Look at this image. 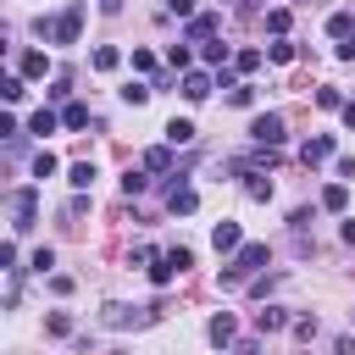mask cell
Returning a JSON list of instances; mask_svg holds the SVG:
<instances>
[{"mask_svg":"<svg viewBox=\"0 0 355 355\" xmlns=\"http://www.w3.org/2000/svg\"><path fill=\"white\" fill-rule=\"evenodd\" d=\"M283 327H294V316L283 305H261L255 311V333H283Z\"/></svg>","mask_w":355,"mask_h":355,"instance_id":"9","label":"cell"},{"mask_svg":"<svg viewBox=\"0 0 355 355\" xmlns=\"http://www.w3.org/2000/svg\"><path fill=\"white\" fill-rule=\"evenodd\" d=\"M211 244H216L222 255H233V250L244 244V233H239V222H216V227H211Z\"/></svg>","mask_w":355,"mask_h":355,"instance_id":"13","label":"cell"},{"mask_svg":"<svg viewBox=\"0 0 355 355\" xmlns=\"http://www.w3.org/2000/svg\"><path fill=\"white\" fill-rule=\"evenodd\" d=\"M294 338L311 344V338H316V316H294Z\"/></svg>","mask_w":355,"mask_h":355,"instance_id":"36","label":"cell"},{"mask_svg":"<svg viewBox=\"0 0 355 355\" xmlns=\"http://www.w3.org/2000/svg\"><path fill=\"white\" fill-rule=\"evenodd\" d=\"M116 94H122V105H144V100L155 94V83H139V78H133V83H128V89H116Z\"/></svg>","mask_w":355,"mask_h":355,"instance_id":"25","label":"cell"},{"mask_svg":"<svg viewBox=\"0 0 355 355\" xmlns=\"http://www.w3.org/2000/svg\"><path fill=\"white\" fill-rule=\"evenodd\" d=\"M22 94H28V83H22V72H6V78H0V100H11V105H17Z\"/></svg>","mask_w":355,"mask_h":355,"instance_id":"24","label":"cell"},{"mask_svg":"<svg viewBox=\"0 0 355 355\" xmlns=\"http://www.w3.org/2000/svg\"><path fill=\"white\" fill-rule=\"evenodd\" d=\"M244 6H261V0H244Z\"/></svg>","mask_w":355,"mask_h":355,"instance_id":"42","label":"cell"},{"mask_svg":"<svg viewBox=\"0 0 355 355\" xmlns=\"http://www.w3.org/2000/svg\"><path fill=\"white\" fill-rule=\"evenodd\" d=\"M144 189H150V172H144V166H139V172L128 166V172H122V194H144Z\"/></svg>","mask_w":355,"mask_h":355,"instance_id":"28","label":"cell"},{"mask_svg":"<svg viewBox=\"0 0 355 355\" xmlns=\"http://www.w3.org/2000/svg\"><path fill=\"white\" fill-rule=\"evenodd\" d=\"M55 128H61V111H50V105H39V111L28 116V133H33V139H44V133H55Z\"/></svg>","mask_w":355,"mask_h":355,"instance_id":"15","label":"cell"},{"mask_svg":"<svg viewBox=\"0 0 355 355\" xmlns=\"http://www.w3.org/2000/svg\"><path fill=\"white\" fill-rule=\"evenodd\" d=\"M294 55H300V50H294L288 39H272V44H266V61H277V67H288Z\"/></svg>","mask_w":355,"mask_h":355,"instance_id":"27","label":"cell"},{"mask_svg":"<svg viewBox=\"0 0 355 355\" xmlns=\"http://www.w3.org/2000/svg\"><path fill=\"white\" fill-rule=\"evenodd\" d=\"M205 338H211L216 349H233V344H239V322H233L227 311H216V316H211V327H205Z\"/></svg>","mask_w":355,"mask_h":355,"instance_id":"7","label":"cell"},{"mask_svg":"<svg viewBox=\"0 0 355 355\" xmlns=\"http://www.w3.org/2000/svg\"><path fill=\"white\" fill-rule=\"evenodd\" d=\"M338 116H344V128L355 133V100H344V111H338Z\"/></svg>","mask_w":355,"mask_h":355,"instance_id":"40","label":"cell"},{"mask_svg":"<svg viewBox=\"0 0 355 355\" xmlns=\"http://www.w3.org/2000/svg\"><path fill=\"white\" fill-rule=\"evenodd\" d=\"M233 355H261V344H255V338H239V344H233Z\"/></svg>","mask_w":355,"mask_h":355,"instance_id":"39","label":"cell"},{"mask_svg":"<svg viewBox=\"0 0 355 355\" xmlns=\"http://www.w3.org/2000/svg\"><path fill=\"white\" fill-rule=\"evenodd\" d=\"M50 172H55V155L39 150V155H33V178H50Z\"/></svg>","mask_w":355,"mask_h":355,"instance_id":"37","label":"cell"},{"mask_svg":"<svg viewBox=\"0 0 355 355\" xmlns=\"http://www.w3.org/2000/svg\"><path fill=\"white\" fill-rule=\"evenodd\" d=\"M94 178H100V172H94V161H72V166H67V183H72V189H89Z\"/></svg>","mask_w":355,"mask_h":355,"instance_id":"21","label":"cell"},{"mask_svg":"<svg viewBox=\"0 0 355 355\" xmlns=\"http://www.w3.org/2000/svg\"><path fill=\"white\" fill-rule=\"evenodd\" d=\"M155 311H161V305H122V300H116V305L100 311V322H105V327H144V322H155Z\"/></svg>","mask_w":355,"mask_h":355,"instance_id":"4","label":"cell"},{"mask_svg":"<svg viewBox=\"0 0 355 355\" xmlns=\"http://www.w3.org/2000/svg\"><path fill=\"white\" fill-rule=\"evenodd\" d=\"M244 194L250 200H272V178L266 172H244Z\"/></svg>","mask_w":355,"mask_h":355,"instance_id":"22","label":"cell"},{"mask_svg":"<svg viewBox=\"0 0 355 355\" xmlns=\"http://www.w3.org/2000/svg\"><path fill=\"white\" fill-rule=\"evenodd\" d=\"M44 327H50L55 338H72V316H67V311H50V316H44Z\"/></svg>","mask_w":355,"mask_h":355,"instance_id":"31","label":"cell"},{"mask_svg":"<svg viewBox=\"0 0 355 355\" xmlns=\"http://www.w3.org/2000/svg\"><path fill=\"white\" fill-rule=\"evenodd\" d=\"M194 139H200V128H194L189 116H172V122H166V144H172V150H178V144H194Z\"/></svg>","mask_w":355,"mask_h":355,"instance_id":"16","label":"cell"},{"mask_svg":"<svg viewBox=\"0 0 355 355\" xmlns=\"http://www.w3.org/2000/svg\"><path fill=\"white\" fill-rule=\"evenodd\" d=\"M183 39H189V44H205V39H222V17H216V11H200V17H194V22L183 28Z\"/></svg>","mask_w":355,"mask_h":355,"instance_id":"6","label":"cell"},{"mask_svg":"<svg viewBox=\"0 0 355 355\" xmlns=\"http://www.w3.org/2000/svg\"><path fill=\"white\" fill-rule=\"evenodd\" d=\"M89 67H94V72H116V67H122V50H116V44H100V50L89 55Z\"/></svg>","mask_w":355,"mask_h":355,"instance_id":"18","label":"cell"},{"mask_svg":"<svg viewBox=\"0 0 355 355\" xmlns=\"http://www.w3.org/2000/svg\"><path fill=\"white\" fill-rule=\"evenodd\" d=\"M327 155H333V133H316V139L300 144V161H305V166H316V161H327Z\"/></svg>","mask_w":355,"mask_h":355,"instance_id":"11","label":"cell"},{"mask_svg":"<svg viewBox=\"0 0 355 355\" xmlns=\"http://www.w3.org/2000/svg\"><path fill=\"white\" fill-rule=\"evenodd\" d=\"M133 72H144L150 83L161 78V67H155V55H150V50H133Z\"/></svg>","mask_w":355,"mask_h":355,"instance_id":"29","label":"cell"},{"mask_svg":"<svg viewBox=\"0 0 355 355\" xmlns=\"http://www.w3.org/2000/svg\"><path fill=\"white\" fill-rule=\"evenodd\" d=\"M61 128H72V133L89 128V105H83V100H67V105H61Z\"/></svg>","mask_w":355,"mask_h":355,"instance_id":"19","label":"cell"},{"mask_svg":"<svg viewBox=\"0 0 355 355\" xmlns=\"http://www.w3.org/2000/svg\"><path fill=\"white\" fill-rule=\"evenodd\" d=\"M178 89H183V100H194V105H200V100H211L216 78H211V72H183V78H178Z\"/></svg>","mask_w":355,"mask_h":355,"instance_id":"8","label":"cell"},{"mask_svg":"<svg viewBox=\"0 0 355 355\" xmlns=\"http://www.w3.org/2000/svg\"><path fill=\"white\" fill-rule=\"evenodd\" d=\"M316 105H322V111H344V94H338V89H316Z\"/></svg>","mask_w":355,"mask_h":355,"instance_id":"35","label":"cell"},{"mask_svg":"<svg viewBox=\"0 0 355 355\" xmlns=\"http://www.w3.org/2000/svg\"><path fill=\"white\" fill-rule=\"evenodd\" d=\"M166 67H172V72H194V67H189V44H172V50H166Z\"/></svg>","mask_w":355,"mask_h":355,"instance_id":"33","label":"cell"},{"mask_svg":"<svg viewBox=\"0 0 355 355\" xmlns=\"http://www.w3.org/2000/svg\"><path fill=\"white\" fill-rule=\"evenodd\" d=\"M266 28L283 39V33H288V6H272V11H266Z\"/></svg>","mask_w":355,"mask_h":355,"instance_id":"32","label":"cell"},{"mask_svg":"<svg viewBox=\"0 0 355 355\" xmlns=\"http://www.w3.org/2000/svg\"><path fill=\"white\" fill-rule=\"evenodd\" d=\"M233 55H239V50H227L222 39H205V44H200V61H205V67H222V61H233Z\"/></svg>","mask_w":355,"mask_h":355,"instance_id":"17","label":"cell"},{"mask_svg":"<svg viewBox=\"0 0 355 355\" xmlns=\"http://www.w3.org/2000/svg\"><path fill=\"white\" fill-rule=\"evenodd\" d=\"M172 277H178V261H172V250H166V255H155V266H150V283H155V288H166Z\"/></svg>","mask_w":355,"mask_h":355,"instance_id":"20","label":"cell"},{"mask_svg":"<svg viewBox=\"0 0 355 355\" xmlns=\"http://www.w3.org/2000/svg\"><path fill=\"white\" fill-rule=\"evenodd\" d=\"M144 172L172 178V144H150V150H144Z\"/></svg>","mask_w":355,"mask_h":355,"instance_id":"12","label":"cell"},{"mask_svg":"<svg viewBox=\"0 0 355 355\" xmlns=\"http://www.w3.org/2000/svg\"><path fill=\"white\" fill-rule=\"evenodd\" d=\"M50 266H55V250H50V244H44V250H33V255H28V272H39V277H44V272H50Z\"/></svg>","mask_w":355,"mask_h":355,"instance_id":"30","label":"cell"},{"mask_svg":"<svg viewBox=\"0 0 355 355\" xmlns=\"http://www.w3.org/2000/svg\"><path fill=\"white\" fill-rule=\"evenodd\" d=\"M17 72H22V78H44V72H50V55H44V50H22V55H17Z\"/></svg>","mask_w":355,"mask_h":355,"instance_id":"14","label":"cell"},{"mask_svg":"<svg viewBox=\"0 0 355 355\" xmlns=\"http://www.w3.org/2000/svg\"><path fill=\"white\" fill-rule=\"evenodd\" d=\"M327 33H333V39H355V17H349V11H333V17H327Z\"/></svg>","mask_w":355,"mask_h":355,"instance_id":"23","label":"cell"},{"mask_svg":"<svg viewBox=\"0 0 355 355\" xmlns=\"http://www.w3.org/2000/svg\"><path fill=\"white\" fill-rule=\"evenodd\" d=\"M338 61H355V39H344V44H338Z\"/></svg>","mask_w":355,"mask_h":355,"instance_id":"41","label":"cell"},{"mask_svg":"<svg viewBox=\"0 0 355 355\" xmlns=\"http://www.w3.org/2000/svg\"><path fill=\"white\" fill-rule=\"evenodd\" d=\"M166 17H189V22H194L200 11H194V0H166Z\"/></svg>","mask_w":355,"mask_h":355,"instance_id":"38","label":"cell"},{"mask_svg":"<svg viewBox=\"0 0 355 355\" xmlns=\"http://www.w3.org/2000/svg\"><path fill=\"white\" fill-rule=\"evenodd\" d=\"M305 355H311V349H305Z\"/></svg>","mask_w":355,"mask_h":355,"instance_id":"43","label":"cell"},{"mask_svg":"<svg viewBox=\"0 0 355 355\" xmlns=\"http://www.w3.org/2000/svg\"><path fill=\"white\" fill-rule=\"evenodd\" d=\"M250 139H255V144H261V150H277V144H283V139H288V122H283V116H277V111H261V116H255V122H250Z\"/></svg>","mask_w":355,"mask_h":355,"instance_id":"5","label":"cell"},{"mask_svg":"<svg viewBox=\"0 0 355 355\" xmlns=\"http://www.w3.org/2000/svg\"><path fill=\"white\" fill-rule=\"evenodd\" d=\"M344 205H349V189L344 183H327L322 189V211H344Z\"/></svg>","mask_w":355,"mask_h":355,"instance_id":"26","label":"cell"},{"mask_svg":"<svg viewBox=\"0 0 355 355\" xmlns=\"http://www.w3.org/2000/svg\"><path fill=\"white\" fill-rule=\"evenodd\" d=\"M194 205H200V194H194L189 183H172V189H166V211H172V216H189Z\"/></svg>","mask_w":355,"mask_h":355,"instance_id":"10","label":"cell"},{"mask_svg":"<svg viewBox=\"0 0 355 355\" xmlns=\"http://www.w3.org/2000/svg\"><path fill=\"white\" fill-rule=\"evenodd\" d=\"M78 33H83V6H67L55 17H39V39L44 44H78Z\"/></svg>","mask_w":355,"mask_h":355,"instance_id":"2","label":"cell"},{"mask_svg":"<svg viewBox=\"0 0 355 355\" xmlns=\"http://www.w3.org/2000/svg\"><path fill=\"white\" fill-rule=\"evenodd\" d=\"M266 261H272V250H266L261 239L239 244V250H233V261L222 266V288H239V283H250V277H255V272H261Z\"/></svg>","mask_w":355,"mask_h":355,"instance_id":"1","label":"cell"},{"mask_svg":"<svg viewBox=\"0 0 355 355\" xmlns=\"http://www.w3.org/2000/svg\"><path fill=\"white\" fill-rule=\"evenodd\" d=\"M11 233H28L39 222V189H11Z\"/></svg>","mask_w":355,"mask_h":355,"instance_id":"3","label":"cell"},{"mask_svg":"<svg viewBox=\"0 0 355 355\" xmlns=\"http://www.w3.org/2000/svg\"><path fill=\"white\" fill-rule=\"evenodd\" d=\"M255 67H261V50H239L233 55V72H255Z\"/></svg>","mask_w":355,"mask_h":355,"instance_id":"34","label":"cell"}]
</instances>
